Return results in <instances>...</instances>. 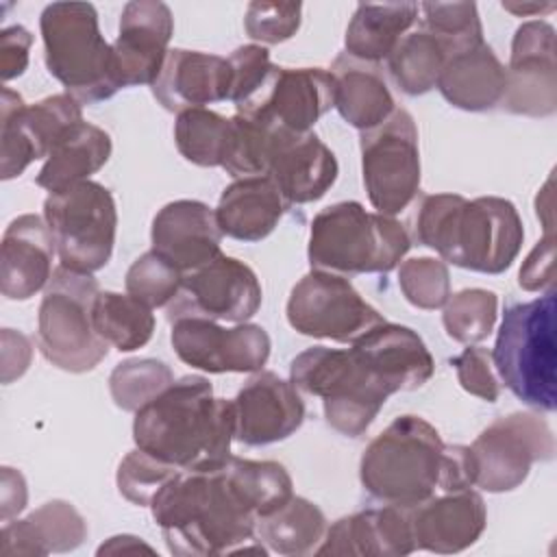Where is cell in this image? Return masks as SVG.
Here are the masks:
<instances>
[{
    "instance_id": "obj_54",
    "label": "cell",
    "mask_w": 557,
    "mask_h": 557,
    "mask_svg": "<svg viewBox=\"0 0 557 557\" xmlns=\"http://www.w3.org/2000/svg\"><path fill=\"white\" fill-rule=\"evenodd\" d=\"M505 11H509L516 17H529V15H544L557 9L555 2H503Z\"/></svg>"
},
{
    "instance_id": "obj_37",
    "label": "cell",
    "mask_w": 557,
    "mask_h": 557,
    "mask_svg": "<svg viewBox=\"0 0 557 557\" xmlns=\"http://www.w3.org/2000/svg\"><path fill=\"white\" fill-rule=\"evenodd\" d=\"M448 59L446 46L429 30L407 33L392 54L387 57V70L407 96H422L437 87V78Z\"/></svg>"
},
{
    "instance_id": "obj_51",
    "label": "cell",
    "mask_w": 557,
    "mask_h": 557,
    "mask_svg": "<svg viewBox=\"0 0 557 557\" xmlns=\"http://www.w3.org/2000/svg\"><path fill=\"white\" fill-rule=\"evenodd\" d=\"M33 357V346L26 335L13 329H2V383L20 379Z\"/></svg>"
},
{
    "instance_id": "obj_23",
    "label": "cell",
    "mask_w": 557,
    "mask_h": 557,
    "mask_svg": "<svg viewBox=\"0 0 557 557\" xmlns=\"http://www.w3.org/2000/svg\"><path fill=\"white\" fill-rule=\"evenodd\" d=\"M416 548L450 555L472 546L487 524V511L481 494L474 490L444 492L409 507Z\"/></svg>"
},
{
    "instance_id": "obj_42",
    "label": "cell",
    "mask_w": 557,
    "mask_h": 557,
    "mask_svg": "<svg viewBox=\"0 0 557 557\" xmlns=\"http://www.w3.org/2000/svg\"><path fill=\"white\" fill-rule=\"evenodd\" d=\"M183 272L163 259L159 252L148 250L137 257L126 272V294L141 300L150 309L168 307L181 292Z\"/></svg>"
},
{
    "instance_id": "obj_15",
    "label": "cell",
    "mask_w": 557,
    "mask_h": 557,
    "mask_svg": "<svg viewBox=\"0 0 557 557\" xmlns=\"http://www.w3.org/2000/svg\"><path fill=\"white\" fill-rule=\"evenodd\" d=\"M0 111L2 181L20 176L37 159H48L57 139L83 122L81 102L70 94H54L26 104L17 91L4 87Z\"/></svg>"
},
{
    "instance_id": "obj_53",
    "label": "cell",
    "mask_w": 557,
    "mask_h": 557,
    "mask_svg": "<svg viewBox=\"0 0 557 557\" xmlns=\"http://www.w3.org/2000/svg\"><path fill=\"white\" fill-rule=\"evenodd\" d=\"M154 553L152 546H148L146 542H141V537H135V535H115V537H109L100 548H98V555H120V553Z\"/></svg>"
},
{
    "instance_id": "obj_14",
    "label": "cell",
    "mask_w": 557,
    "mask_h": 557,
    "mask_svg": "<svg viewBox=\"0 0 557 557\" xmlns=\"http://www.w3.org/2000/svg\"><path fill=\"white\" fill-rule=\"evenodd\" d=\"M331 107H335V81L329 70L272 65L235 113L272 131L309 133Z\"/></svg>"
},
{
    "instance_id": "obj_6",
    "label": "cell",
    "mask_w": 557,
    "mask_h": 557,
    "mask_svg": "<svg viewBox=\"0 0 557 557\" xmlns=\"http://www.w3.org/2000/svg\"><path fill=\"white\" fill-rule=\"evenodd\" d=\"M444 446L431 422L413 413L398 416L366 446L361 485L387 505L413 507L440 490Z\"/></svg>"
},
{
    "instance_id": "obj_4",
    "label": "cell",
    "mask_w": 557,
    "mask_h": 557,
    "mask_svg": "<svg viewBox=\"0 0 557 557\" xmlns=\"http://www.w3.org/2000/svg\"><path fill=\"white\" fill-rule=\"evenodd\" d=\"M44 59L81 104H98L122 89L113 46L102 37L96 7L89 2H52L41 11Z\"/></svg>"
},
{
    "instance_id": "obj_17",
    "label": "cell",
    "mask_w": 557,
    "mask_h": 557,
    "mask_svg": "<svg viewBox=\"0 0 557 557\" xmlns=\"http://www.w3.org/2000/svg\"><path fill=\"white\" fill-rule=\"evenodd\" d=\"M261 285L250 265L218 255L183 276L178 296L168 305V320L176 315H205L222 322H246L261 307Z\"/></svg>"
},
{
    "instance_id": "obj_49",
    "label": "cell",
    "mask_w": 557,
    "mask_h": 557,
    "mask_svg": "<svg viewBox=\"0 0 557 557\" xmlns=\"http://www.w3.org/2000/svg\"><path fill=\"white\" fill-rule=\"evenodd\" d=\"M33 46V35L15 24L0 33V76L2 81H11L28 67V52Z\"/></svg>"
},
{
    "instance_id": "obj_9",
    "label": "cell",
    "mask_w": 557,
    "mask_h": 557,
    "mask_svg": "<svg viewBox=\"0 0 557 557\" xmlns=\"http://www.w3.org/2000/svg\"><path fill=\"white\" fill-rule=\"evenodd\" d=\"M100 294L91 274L59 265L44 289L37 315V346L41 355L65 372H89L109 352V344L94 329V302Z\"/></svg>"
},
{
    "instance_id": "obj_16",
    "label": "cell",
    "mask_w": 557,
    "mask_h": 557,
    "mask_svg": "<svg viewBox=\"0 0 557 557\" xmlns=\"http://www.w3.org/2000/svg\"><path fill=\"white\" fill-rule=\"evenodd\" d=\"M170 324L174 352L196 370L211 374L259 372L270 357V335L259 324L239 322L224 329L205 315H176Z\"/></svg>"
},
{
    "instance_id": "obj_48",
    "label": "cell",
    "mask_w": 557,
    "mask_h": 557,
    "mask_svg": "<svg viewBox=\"0 0 557 557\" xmlns=\"http://www.w3.org/2000/svg\"><path fill=\"white\" fill-rule=\"evenodd\" d=\"M555 283V235L546 233L524 259L518 272V285L524 292H540Z\"/></svg>"
},
{
    "instance_id": "obj_1",
    "label": "cell",
    "mask_w": 557,
    "mask_h": 557,
    "mask_svg": "<svg viewBox=\"0 0 557 557\" xmlns=\"http://www.w3.org/2000/svg\"><path fill=\"white\" fill-rule=\"evenodd\" d=\"M233 400L215 398L209 379L189 374L135 411V446L185 472L220 468L231 457Z\"/></svg>"
},
{
    "instance_id": "obj_29",
    "label": "cell",
    "mask_w": 557,
    "mask_h": 557,
    "mask_svg": "<svg viewBox=\"0 0 557 557\" xmlns=\"http://www.w3.org/2000/svg\"><path fill=\"white\" fill-rule=\"evenodd\" d=\"M289 209L270 176H244L220 196L215 220L222 235L239 242L265 239Z\"/></svg>"
},
{
    "instance_id": "obj_45",
    "label": "cell",
    "mask_w": 557,
    "mask_h": 557,
    "mask_svg": "<svg viewBox=\"0 0 557 557\" xmlns=\"http://www.w3.org/2000/svg\"><path fill=\"white\" fill-rule=\"evenodd\" d=\"M302 20V4L300 2H265L255 0L246 9L244 28L248 37L274 46L292 39Z\"/></svg>"
},
{
    "instance_id": "obj_39",
    "label": "cell",
    "mask_w": 557,
    "mask_h": 557,
    "mask_svg": "<svg viewBox=\"0 0 557 557\" xmlns=\"http://www.w3.org/2000/svg\"><path fill=\"white\" fill-rule=\"evenodd\" d=\"M498 315V296L492 289L468 287L448 296L442 313L444 329L448 337L459 344H479L483 342Z\"/></svg>"
},
{
    "instance_id": "obj_40",
    "label": "cell",
    "mask_w": 557,
    "mask_h": 557,
    "mask_svg": "<svg viewBox=\"0 0 557 557\" xmlns=\"http://www.w3.org/2000/svg\"><path fill=\"white\" fill-rule=\"evenodd\" d=\"M174 383L172 370L159 359H126L109 376L113 403L124 411H137Z\"/></svg>"
},
{
    "instance_id": "obj_26",
    "label": "cell",
    "mask_w": 557,
    "mask_h": 557,
    "mask_svg": "<svg viewBox=\"0 0 557 557\" xmlns=\"http://www.w3.org/2000/svg\"><path fill=\"white\" fill-rule=\"evenodd\" d=\"M416 550L409 522V507L383 505L335 520L315 555H359V557H403Z\"/></svg>"
},
{
    "instance_id": "obj_11",
    "label": "cell",
    "mask_w": 557,
    "mask_h": 557,
    "mask_svg": "<svg viewBox=\"0 0 557 557\" xmlns=\"http://www.w3.org/2000/svg\"><path fill=\"white\" fill-rule=\"evenodd\" d=\"M361 174L376 213L398 215L420 191L418 128L407 109L361 133Z\"/></svg>"
},
{
    "instance_id": "obj_35",
    "label": "cell",
    "mask_w": 557,
    "mask_h": 557,
    "mask_svg": "<svg viewBox=\"0 0 557 557\" xmlns=\"http://www.w3.org/2000/svg\"><path fill=\"white\" fill-rule=\"evenodd\" d=\"M174 141L181 157L200 168H224L233 146V117L209 109H187L176 115Z\"/></svg>"
},
{
    "instance_id": "obj_30",
    "label": "cell",
    "mask_w": 557,
    "mask_h": 557,
    "mask_svg": "<svg viewBox=\"0 0 557 557\" xmlns=\"http://www.w3.org/2000/svg\"><path fill=\"white\" fill-rule=\"evenodd\" d=\"M87 537L85 518L65 500H50L28 518L2 527L0 550L4 557H44L70 553Z\"/></svg>"
},
{
    "instance_id": "obj_52",
    "label": "cell",
    "mask_w": 557,
    "mask_h": 557,
    "mask_svg": "<svg viewBox=\"0 0 557 557\" xmlns=\"http://www.w3.org/2000/svg\"><path fill=\"white\" fill-rule=\"evenodd\" d=\"M0 485H2L0 487V518H2V522H9L13 516H17L26 507V498H28L26 481L17 470L4 466Z\"/></svg>"
},
{
    "instance_id": "obj_46",
    "label": "cell",
    "mask_w": 557,
    "mask_h": 557,
    "mask_svg": "<svg viewBox=\"0 0 557 557\" xmlns=\"http://www.w3.org/2000/svg\"><path fill=\"white\" fill-rule=\"evenodd\" d=\"M450 363L455 366L459 385L468 394H472V396H476L481 400H487V403H496L498 400L500 383L496 379L492 352L487 348L470 344L468 348H463L461 355L450 359Z\"/></svg>"
},
{
    "instance_id": "obj_13",
    "label": "cell",
    "mask_w": 557,
    "mask_h": 557,
    "mask_svg": "<svg viewBox=\"0 0 557 557\" xmlns=\"http://www.w3.org/2000/svg\"><path fill=\"white\" fill-rule=\"evenodd\" d=\"M474 485L500 494L520 487L531 466L555 457V435L540 413L513 411L496 418L470 446Z\"/></svg>"
},
{
    "instance_id": "obj_22",
    "label": "cell",
    "mask_w": 557,
    "mask_h": 557,
    "mask_svg": "<svg viewBox=\"0 0 557 557\" xmlns=\"http://www.w3.org/2000/svg\"><path fill=\"white\" fill-rule=\"evenodd\" d=\"M150 87L163 109L178 115L187 109L228 100L233 70L228 59L220 54L174 48L168 52L161 74Z\"/></svg>"
},
{
    "instance_id": "obj_3",
    "label": "cell",
    "mask_w": 557,
    "mask_h": 557,
    "mask_svg": "<svg viewBox=\"0 0 557 557\" xmlns=\"http://www.w3.org/2000/svg\"><path fill=\"white\" fill-rule=\"evenodd\" d=\"M413 235L422 246L433 248L444 263L500 274L518 257L524 228L511 200L433 194L422 200L416 213Z\"/></svg>"
},
{
    "instance_id": "obj_20",
    "label": "cell",
    "mask_w": 557,
    "mask_h": 557,
    "mask_svg": "<svg viewBox=\"0 0 557 557\" xmlns=\"http://www.w3.org/2000/svg\"><path fill=\"white\" fill-rule=\"evenodd\" d=\"M174 33V17L165 2L133 0L120 15L117 39L113 44L122 87L152 85L168 57Z\"/></svg>"
},
{
    "instance_id": "obj_25",
    "label": "cell",
    "mask_w": 557,
    "mask_h": 557,
    "mask_svg": "<svg viewBox=\"0 0 557 557\" xmlns=\"http://www.w3.org/2000/svg\"><path fill=\"white\" fill-rule=\"evenodd\" d=\"M150 239L154 252L187 274L220 255L222 231L209 205L174 200L157 211Z\"/></svg>"
},
{
    "instance_id": "obj_21",
    "label": "cell",
    "mask_w": 557,
    "mask_h": 557,
    "mask_svg": "<svg viewBox=\"0 0 557 557\" xmlns=\"http://www.w3.org/2000/svg\"><path fill=\"white\" fill-rule=\"evenodd\" d=\"M350 350L392 394L422 387L435 370L422 337L387 320L352 342Z\"/></svg>"
},
{
    "instance_id": "obj_8",
    "label": "cell",
    "mask_w": 557,
    "mask_h": 557,
    "mask_svg": "<svg viewBox=\"0 0 557 557\" xmlns=\"http://www.w3.org/2000/svg\"><path fill=\"white\" fill-rule=\"evenodd\" d=\"M289 381L296 389L320 396L326 422L346 437L363 435L392 396L350 348L302 350L289 363Z\"/></svg>"
},
{
    "instance_id": "obj_2",
    "label": "cell",
    "mask_w": 557,
    "mask_h": 557,
    "mask_svg": "<svg viewBox=\"0 0 557 557\" xmlns=\"http://www.w3.org/2000/svg\"><path fill=\"white\" fill-rule=\"evenodd\" d=\"M168 550L181 557L235 553L257 529V511L220 468L181 470L150 503Z\"/></svg>"
},
{
    "instance_id": "obj_24",
    "label": "cell",
    "mask_w": 557,
    "mask_h": 557,
    "mask_svg": "<svg viewBox=\"0 0 557 557\" xmlns=\"http://www.w3.org/2000/svg\"><path fill=\"white\" fill-rule=\"evenodd\" d=\"M333 150L313 133H276L268 174L285 202L309 205L320 200L337 181Z\"/></svg>"
},
{
    "instance_id": "obj_18",
    "label": "cell",
    "mask_w": 557,
    "mask_h": 557,
    "mask_svg": "<svg viewBox=\"0 0 557 557\" xmlns=\"http://www.w3.org/2000/svg\"><path fill=\"white\" fill-rule=\"evenodd\" d=\"M555 28L544 20L520 24L511 39L503 109L527 117H548L557 111Z\"/></svg>"
},
{
    "instance_id": "obj_50",
    "label": "cell",
    "mask_w": 557,
    "mask_h": 557,
    "mask_svg": "<svg viewBox=\"0 0 557 557\" xmlns=\"http://www.w3.org/2000/svg\"><path fill=\"white\" fill-rule=\"evenodd\" d=\"M474 459L470 446L450 444L444 446L442 459V474H440V490L442 492H459L474 485Z\"/></svg>"
},
{
    "instance_id": "obj_38",
    "label": "cell",
    "mask_w": 557,
    "mask_h": 557,
    "mask_svg": "<svg viewBox=\"0 0 557 557\" xmlns=\"http://www.w3.org/2000/svg\"><path fill=\"white\" fill-rule=\"evenodd\" d=\"M222 470L252 505L257 518L278 509L294 496L292 476L278 461H252L231 455Z\"/></svg>"
},
{
    "instance_id": "obj_41",
    "label": "cell",
    "mask_w": 557,
    "mask_h": 557,
    "mask_svg": "<svg viewBox=\"0 0 557 557\" xmlns=\"http://www.w3.org/2000/svg\"><path fill=\"white\" fill-rule=\"evenodd\" d=\"M420 11L424 30L435 35L448 54L483 44V26L474 2H424Z\"/></svg>"
},
{
    "instance_id": "obj_27",
    "label": "cell",
    "mask_w": 557,
    "mask_h": 557,
    "mask_svg": "<svg viewBox=\"0 0 557 557\" xmlns=\"http://www.w3.org/2000/svg\"><path fill=\"white\" fill-rule=\"evenodd\" d=\"M57 246L44 215H17L2 235L0 289L9 300H28L52 278Z\"/></svg>"
},
{
    "instance_id": "obj_43",
    "label": "cell",
    "mask_w": 557,
    "mask_h": 557,
    "mask_svg": "<svg viewBox=\"0 0 557 557\" xmlns=\"http://www.w3.org/2000/svg\"><path fill=\"white\" fill-rule=\"evenodd\" d=\"M176 466H170L150 453L135 448L117 466V490L120 494L139 507H150L152 498L178 474Z\"/></svg>"
},
{
    "instance_id": "obj_5",
    "label": "cell",
    "mask_w": 557,
    "mask_h": 557,
    "mask_svg": "<svg viewBox=\"0 0 557 557\" xmlns=\"http://www.w3.org/2000/svg\"><path fill=\"white\" fill-rule=\"evenodd\" d=\"M411 248L407 228L389 215L344 200L322 209L309 228L313 270L335 274H387Z\"/></svg>"
},
{
    "instance_id": "obj_44",
    "label": "cell",
    "mask_w": 557,
    "mask_h": 557,
    "mask_svg": "<svg viewBox=\"0 0 557 557\" xmlns=\"http://www.w3.org/2000/svg\"><path fill=\"white\" fill-rule=\"evenodd\" d=\"M398 287L418 309H442L450 296L448 265L435 257H413L398 268Z\"/></svg>"
},
{
    "instance_id": "obj_36",
    "label": "cell",
    "mask_w": 557,
    "mask_h": 557,
    "mask_svg": "<svg viewBox=\"0 0 557 557\" xmlns=\"http://www.w3.org/2000/svg\"><path fill=\"white\" fill-rule=\"evenodd\" d=\"M96 333L120 352L146 346L154 333V315L148 305L131 294L100 292L94 302Z\"/></svg>"
},
{
    "instance_id": "obj_31",
    "label": "cell",
    "mask_w": 557,
    "mask_h": 557,
    "mask_svg": "<svg viewBox=\"0 0 557 557\" xmlns=\"http://www.w3.org/2000/svg\"><path fill=\"white\" fill-rule=\"evenodd\" d=\"M331 74L335 81V109L361 133L376 128L396 111L394 96L379 65L342 52L333 61Z\"/></svg>"
},
{
    "instance_id": "obj_32",
    "label": "cell",
    "mask_w": 557,
    "mask_h": 557,
    "mask_svg": "<svg viewBox=\"0 0 557 557\" xmlns=\"http://www.w3.org/2000/svg\"><path fill=\"white\" fill-rule=\"evenodd\" d=\"M111 148L109 133L83 120L57 139L35 183L50 194H59L81 181H89L109 161Z\"/></svg>"
},
{
    "instance_id": "obj_34",
    "label": "cell",
    "mask_w": 557,
    "mask_h": 557,
    "mask_svg": "<svg viewBox=\"0 0 557 557\" xmlns=\"http://www.w3.org/2000/svg\"><path fill=\"white\" fill-rule=\"evenodd\" d=\"M326 533V518L322 509L302 498L292 496L278 509L259 516L255 535L278 555H309L315 553L318 544Z\"/></svg>"
},
{
    "instance_id": "obj_7",
    "label": "cell",
    "mask_w": 557,
    "mask_h": 557,
    "mask_svg": "<svg viewBox=\"0 0 557 557\" xmlns=\"http://www.w3.org/2000/svg\"><path fill=\"white\" fill-rule=\"evenodd\" d=\"M555 313L553 289L535 300L509 305L492 350L494 370L505 387L537 411H555L557 407Z\"/></svg>"
},
{
    "instance_id": "obj_12",
    "label": "cell",
    "mask_w": 557,
    "mask_h": 557,
    "mask_svg": "<svg viewBox=\"0 0 557 557\" xmlns=\"http://www.w3.org/2000/svg\"><path fill=\"white\" fill-rule=\"evenodd\" d=\"M285 311L296 333L342 344H352L385 322L348 278L324 270L307 272L292 287Z\"/></svg>"
},
{
    "instance_id": "obj_10",
    "label": "cell",
    "mask_w": 557,
    "mask_h": 557,
    "mask_svg": "<svg viewBox=\"0 0 557 557\" xmlns=\"http://www.w3.org/2000/svg\"><path fill=\"white\" fill-rule=\"evenodd\" d=\"M44 220L63 268L94 274L102 270L115 244L117 209L111 191L96 181H81L44 200Z\"/></svg>"
},
{
    "instance_id": "obj_28",
    "label": "cell",
    "mask_w": 557,
    "mask_h": 557,
    "mask_svg": "<svg viewBox=\"0 0 557 557\" xmlns=\"http://www.w3.org/2000/svg\"><path fill=\"white\" fill-rule=\"evenodd\" d=\"M507 85V70L483 41L448 54L437 89L444 100L461 111H490L500 104Z\"/></svg>"
},
{
    "instance_id": "obj_19",
    "label": "cell",
    "mask_w": 557,
    "mask_h": 557,
    "mask_svg": "<svg viewBox=\"0 0 557 557\" xmlns=\"http://www.w3.org/2000/svg\"><path fill=\"white\" fill-rule=\"evenodd\" d=\"M233 440L246 446H268L300 429L305 403L292 381L259 370L233 398Z\"/></svg>"
},
{
    "instance_id": "obj_47",
    "label": "cell",
    "mask_w": 557,
    "mask_h": 557,
    "mask_svg": "<svg viewBox=\"0 0 557 557\" xmlns=\"http://www.w3.org/2000/svg\"><path fill=\"white\" fill-rule=\"evenodd\" d=\"M231 70H233V87H231V102L237 107L242 104L268 76L272 70L270 52L265 46L259 44H246L233 50L228 57Z\"/></svg>"
},
{
    "instance_id": "obj_33",
    "label": "cell",
    "mask_w": 557,
    "mask_h": 557,
    "mask_svg": "<svg viewBox=\"0 0 557 557\" xmlns=\"http://www.w3.org/2000/svg\"><path fill=\"white\" fill-rule=\"evenodd\" d=\"M420 13L416 2H385L357 4L344 37L346 54L352 59L379 65L392 54L396 44L413 26Z\"/></svg>"
}]
</instances>
